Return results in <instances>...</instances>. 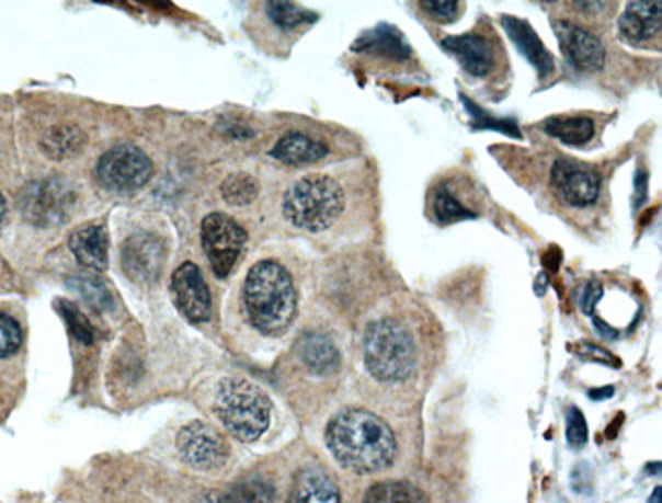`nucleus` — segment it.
Instances as JSON below:
<instances>
[{
    "label": "nucleus",
    "mask_w": 662,
    "mask_h": 503,
    "mask_svg": "<svg viewBox=\"0 0 662 503\" xmlns=\"http://www.w3.org/2000/svg\"><path fill=\"white\" fill-rule=\"evenodd\" d=\"M327 445L334 459L355 473L388 469L398 455L396 436L388 424L361 408H346L327 426Z\"/></svg>",
    "instance_id": "obj_1"
},
{
    "label": "nucleus",
    "mask_w": 662,
    "mask_h": 503,
    "mask_svg": "<svg viewBox=\"0 0 662 503\" xmlns=\"http://www.w3.org/2000/svg\"><path fill=\"white\" fill-rule=\"evenodd\" d=\"M243 298L251 324L267 336L284 334L294 322L298 296L292 275L277 261H260L249 270Z\"/></svg>",
    "instance_id": "obj_2"
},
{
    "label": "nucleus",
    "mask_w": 662,
    "mask_h": 503,
    "mask_svg": "<svg viewBox=\"0 0 662 503\" xmlns=\"http://www.w3.org/2000/svg\"><path fill=\"white\" fill-rule=\"evenodd\" d=\"M216 416L235 438L253 443L261 438L272 420V402L247 379H225L215 400Z\"/></svg>",
    "instance_id": "obj_3"
},
{
    "label": "nucleus",
    "mask_w": 662,
    "mask_h": 503,
    "mask_svg": "<svg viewBox=\"0 0 662 503\" xmlns=\"http://www.w3.org/2000/svg\"><path fill=\"white\" fill-rule=\"evenodd\" d=\"M282 208L294 227L320 232L332 227L343 215L345 194L332 178L308 175L289 187Z\"/></svg>",
    "instance_id": "obj_4"
},
{
    "label": "nucleus",
    "mask_w": 662,
    "mask_h": 503,
    "mask_svg": "<svg viewBox=\"0 0 662 503\" xmlns=\"http://www.w3.org/2000/svg\"><path fill=\"white\" fill-rule=\"evenodd\" d=\"M365 365L379 381H402L416 367V346L398 322L377 320L365 332Z\"/></svg>",
    "instance_id": "obj_5"
},
{
    "label": "nucleus",
    "mask_w": 662,
    "mask_h": 503,
    "mask_svg": "<svg viewBox=\"0 0 662 503\" xmlns=\"http://www.w3.org/2000/svg\"><path fill=\"white\" fill-rule=\"evenodd\" d=\"M151 173V159L139 147L130 144L115 145L102 156L96 165V175L102 186L125 194L144 187Z\"/></svg>",
    "instance_id": "obj_6"
},
{
    "label": "nucleus",
    "mask_w": 662,
    "mask_h": 503,
    "mask_svg": "<svg viewBox=\"0 0 662 503\" xmlns=\"http://www.w3.org/2000/svg\"><path fill=\"white\" fill-rule=\"evenodd\" d=\"M246 243V230L231 216L213 213L202 220V247L216 277L231 274Z\"/></svg>",
    "instance_id": "obj_7"
},
{
    "label": "nucleus",
    "mask_w": 662,
    "mask_h": 503,
    "mask_svg": "<svg viewBox=\"0 0 662 503\" xmlns=\"http://www.w3.org/2000/svg\"><path fill=\"white\" fill-rule=\"evenodd\" d=\"M178 450L187 465L196 469H218L229 459V445L215 426L190 422L178 434Z\"/></svg>",
    "instance_id": "obj_8"
},
{
    "label": "nucleus",
    "mask_w": 662,
    "mask_h": 503,
    "mask_svg": "<svg viewBox=\"0 0 662 503\" xmlns=\"http://www.w3.org/2000/svg\"><path fill=\"white\" fill-rule=\"evenodd\" d=\"M172 294L175 306L190 322H204L210 318L213 298L196 263H182L172 277Z\"/></svg>",
    "instance_id": "obj_9"
},
{
    "label": "nucleus",
    "mask_w": 662,
    "mask_h": 503,
    "mask_svg": "<svg viewBox=\"0 0 662 503\" xmlns=\"http://www.w3.org/2000/svg\"><path fill=\"white\" fill-rule=\"evenodd\" d=\"M552 186L571 206H587L600 196V175L573 159H559L552 165Z\"/></svg>",
    "instance_id": "obj_10"
},
{
    "label": "nucleus",
    "mask_w": 662,
    "mask_h": 503,
    "mask_svg": "<svg viewBox=\"0 0 662 503\" xmlns=\"http://www.w3.org/2000/svg\"><path fill=\"white\" fill-rule=\"evenodd\" d=\"M121 255H123L125 272L137 284L156 282L166 261L163 243L156 235L149 232H137L129 237L123 244Z\"/></svg>",
    "instance_id": "obj_11"
},
{
    "label": "nucleus",
    "mask_w": 662,
    "mask_h": 503,
    "mask_svg": "<svg viewBox=\"0 0 662 503\" xmlns=\"http://www.w3.org/2000/svg\"><path fill=\"white\" fill-rule=\"evenodd\" d=\"M70 206V192L58 180L31 184L23 194V213L31 222L47 227L61 220Z\"/></svg>",
    "instance_id": "obj_12"
},
{
    "label": "nucleus",
    "mask_w": 662,
    "mask_h": 503,
    "mask_svg": "<svg viewBox=\"0 0 662 503\" xmlns=\"http://www.w3.org/2000/svg\"><path fill=\"white\" fill-rule=\"evenodd\" d=\"M567 61L581 72H595L604 66L605 52L602 42L573 23L559 21L555 25Z\"/></svg>",
    "instance_id": "obj_13"
},
{
    "label": "nucleus",
    "mask_w": 662,
    "mask_h": 503,
    "mask_svg": "<svg viewBox=\"0 0 662 503\" xmlns=\"http://www.w3.org/2000/svg\"><path fill=\"white\" fill-rule=\"evenodd\" d=\"M661 0L630 2L619 16V33L628 44H647L661 31Z\"/></svg>",
    "instance_id": "obj_14"
},
{
    "label": "nucleus",
    "mask_w": 662,
    "mask_h": 503,
    "mask_svg": "<svg viewBox=\"0 0 662 503\" xmlns=\"http://www.w3.org/2000/svg\"><path fill=\"white\" fill-rule=\"evenodd\" d=\"M443 47L459 59V64L471 76H479V78L488 76L493 68V49L490 42L481 35L473 33V35L447 37L443 42Z\"/></svg>",
    "instance_id": "obj_15"
},
{
    "label": "nucleus",
    "mask_w": 662,
    "mask_h": 503,
    "mask_svg": "<svg viewBox=\"0 0 662 503\" xmlns=\"http://www.w3.org/2000/svg\"><path fill=\"white\" fill-rule=\"evenodd\" d=\"M70 249L80 265L102 272L109 265V232L101 225H84L70 237Z\"/></svg>",
    "instance_id": "obj_16"
},
{
    "label": "nucleus",
    "mask_w": 662,
    "mask_h": 503,
    "mask_svg": "<svg viewBox=\"0 0 662 503\" xmlns=\"http://www.w3.org/2000/svg\"><path fill=\"white\" fill-rule=\"evenodd\" d=\"M502 23H504L507 35L512 37V42L518 45L520 54L526 56V59L533 64L543 78L552 72V68H555L552 58L528 23L514 19V16H504Z\"/></svg>",
    "instance_id": "obj_17"
},
{
    "label": "nucleus",
    "mask_w": 662,
    "mask_h": 503,
    "mask_svg": "<svg viewBox=\"0 0 662 503\" xmlns=\"http://www.w3.org/2000/svg\"><path fill=\"white\" fill-rule=\"evenodd\" d=\"M298 355L312 374H332L339 367V351L331 339L318 332H308L298 341Z\"/></svg>",
    "instance_id": "obj_18"
},
{
    "label": "nucleus",
    "mask_w": 662,
    "mask_h": 503,
    "mask_svg": "<svg viewBox=\"0 0 662 503\" xmlns=\"http://www.w3.org/2000/svg\"><path fill=\"white\" fill-rule=\"evenodd\" d=\"M327 151V145L318 144L303 133H288L272 149V158L286 165H306L324 158Z\"/></svg>",
    "instance_id": "obj_19"
},
{
    "label": "nucleus",
    "mask_w": 662,
    "mask_h": 503,
    "mask_svg": "<svg viewBox=\"0 0 662 503\" xmlns=\"http://www.w3.org/2000/svg\"><path fill=\"white\" fill-rule=\"evenodd\" d=\"M288 503H341V495L331 477L317 469H308L298 475Z\"/></svg>",
    "instance_id": "obj_20"
},
{
    "label": "nucleus",
    "mask_w": 662,
    "mask_h": 503,
    "mask_svg": "<svg viewBox=\"0 0 662 503\" xmlns=\"http://www.w3.org/2000/svg\"><path fill=\"white\" fill-rule=\"evenodd\" d=\"M548 135L567 145L590 144L595 135V125L587 116H552L545 123Z\"/></svg>",
    "instance_id": "obj_21"
},
{
    "label": "nucleus",
    "mask_w": 662,
    "mask_h": 503,
    "mask_svg": "<svg viewBox=\"0 0 662 503\" xmlns=\"http://www.w3.org/2000/svg\"><path fill=\"white\" fill-rule=\"evenodd\" d=\"M363 503H426V498L406 481H384L365 493Z\"/></svg>",
    "instance_id": "obj_22"
},
{
    "label": "nucleus",
    "mask_w": 662,
    "mask_h": 503,
    "mask_svg": "<svg viewBox=\"0 0 662 503\" xmlns=\"http://www.w3.org/2000/svg\"><path fill=\"white\" fill-rule=\"evenodd\" d=\"M432 213L434 218L443 225H450V222H457V220H465V218H473V213L467 210L463 206L461 202L457 201L447 187H441L432 194Z\"/></svg>",
    "instance_id": "obj_23"
},
{
    "label": "nucleus",
    "mask_w": 662,
    "mask_h": 503,
    "mask_svg": "<svg viewBox=\"0 0 662 503\" xmlns=\"http://www.w3.org/2000/svg\"><path fill=\"white\" fill-rule=\"evenodd\" d=\"M267 15L277 27L286 31L296 30L304 23H312L318 19L317 13H308L294 2H270L267 4Z\"/></svg>",
    "instance_id": "obj_24"
},
{
    "label": "nucleus",
    "mask_w": 662,
    "mask_h": 503,
    "mask_svg": "<svg viewBox=\"0 0 662 503\" xmlns=\"http://www.w3.org/2000/svg\"><path fill=\"white\" fill-rule=\"evenodd\" d=\"M361 45H367L374 52H381L391 58H406L410 54V47L403 42L402 35L396 30H377L369 33Z\"/></svg>",
    "instance_id": "obj_25"
},
{
    "label": "nucleus",
    "mask_w": 662,
    "mask_h": 503,
    "mask_svg": "<svg viewBox=\"0 0 662 503\" xmlns=\"http://www.w3.org/2000/svg\"><path fill=\"white\" fill-rule=\"evenodd\" d=\"M82 135L80 130L72 129V127H61V129L52 130L45 139V151L52 156V158H68L76 153L80 147H82Z\"/></svg>",
    "instance_id": "obj_26"
},
{
    "label": "nucleus",
    "mask_w": 662,
    "mask_h": 503,
    "mask_svg": "<svg viewBox=\"0 0 662 503\" xmlns=\"http://www.w3.org/2000/svg\"><path fill=\"white\" fill-rule=\"evenodd\" d=\"M258 192H260L258 182H255L251 175H243V173L231 175V178L222 184V196H225V201L232 204V206H246L249 202L255 201V198H258Z\"/></svg>",
    "instance_id": "obj_27"
},
{
    "label": "nucleus",
    "mask_w": 662,
    "mask_h": 503,
    "mask_svg": "<svg viewBox=\"0 0 662 503\" xmlns=\"http://www.w3.org/2000/svg\"><path fill=\"white\" fill-rule=\"evenodd\" d=\"M274 489L261 481H249L229 489L220 503H272Z\"/></svg>",
    "instance_id": "obj_28"
},
{
    "label": "nucleus",
    "mask_w": 662,
    "mask_h": 503,
    "mask_svg": "<svg viewBox=\"0 0 662 503\" xmlns=\"http://www.w3.org/2000/svg\"><path fill=\"white\" fill-rule=\"evenodd\" d=\"M58 310L61 312V317L66 318V322H68V329L72 332L73 336L80 341V343H84V345H90L92 341H94V332H92V327H90V322H88V318L73 306V304L66 302V300H61L58 302Z\"/></svg>",
    "instance_id": "obj_29"
},
{
    "label": "nucleus",
    "mask_w": 662,
    "mask_h": 503,
    "mask_svg": "<svg viewBox=\"0 0 662 503\" xmlns=\"http://www.w3.org/2000/svg\"><path fill=\"white\" fill-rule=\"evenodd\" d=\"M23 345V331L15 318L0 315V359L15 355Z\"/></svg>",
    "instance_id": "obj_30"
},
{
    "label": "nucleus",
    "mask_w": 662,
    "mask_h": 503,
    "mask_svg": "<svg viewBox=\"0 0 662 503\" xmlns=\"http://www.w3.org/2000/svg\"><path fill=\"white\" fill-rule=\"evenodd\" d=\"M76 288L87 298L88 304H92L96 310H104L111 304V294L109 288L102 284L101 279L94 277H78Z\"/></svg>",
    "instance_id": "obj_31"
},
{
    "label": "nucleus",
    "mask_w": 662,
    "mask_h": 503,
    "mask_svg": "<svg viewBox=\"0 0 662 503\" xmlns=\"http://www.w3.org/2000/svg\"><path fill=\"white\" fill-rule=\"evenodd\" d=\"M420 7L424 11H429V15L434 16L436 21H443V23L455 21L461 9V4L453 2V0H424Z\"/></svg>",
    "instance_id": "obj_32"
},
{
    "label": "nucleus",
    "mask_w": 662,
    "mask_h": 503,
    "mask_svg": "<svg viewBox=\"0 0 662 503\" xmlns=\"http://www.w3.org/2000/svg\"><path fill=\"white\" fill-rule=\"evenodd\" d=\"M587 436H590V432H587V422H585V418L581 414V410L571 408V412H569V424H567V438H569V445L583 446L587 443Z\"/></svg>",
    "instance_id": "obj_33"
},
{
    "label": "nucleus",
    "mask_w": 662,
    "mask_h": 503,
    "mask_svg": "<svg viewBox=\"0 0 662 503\" xmlns=\"http://www.w3.org/2000/svg\"><path fill=\"white\" fill-rule=\"evenodd\" d=\"M604 296V289L600 284H587L581 291V308L585 315H593V306Z\"/></svg>",
    "instance_id": "obj_34"
},
{
    "label": "nucleus",
    "mask_w": 662,
    "mask_h": 503,
    "mask_svg": "<svg viewBox=\"0 0 662 503\" xmlns=\"http://www.w3.org/2000/svg\"><path fill=\"white\" fill-rule=\"evenodd\" d=\"M4 218H7V201L0 194V230H2V225H4Z\"/></svg>",
    "instance_id": "obj_35"
},
{
    "label": "nucleus",
    "mask_w": 662,
    "mask_h": 503,
    "mask_svg": "<svg viewBox=\"0 0 662 503\" xmlns=\"http://www.w3.org/2000/svg\"><path fill=\"white\" fill-rule=\"evenodd\" d=\"M661 495H662V489L661 488L654 489V495H652V498H650V503H661Z\"/></svg>",
    "instance_id": "obj_36"
}]
</instances>
